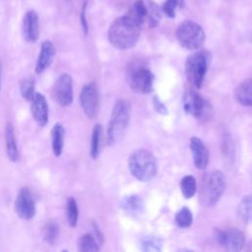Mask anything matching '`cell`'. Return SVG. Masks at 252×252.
<instances>
[{"label": "cell", "mask_w": 252, "mask_h": 252, "mask_svg": "<svg viewBox=\"0 0 252 252\" xmlns=\"http://www.w3.org/2000/svg\"><path fill=\"white\" fill-rule=\"evenodd\" d=\"M141 27L128 15L115 19L107 32L109 42L117 49L132 48L139 40Z\"/></svg>", "instance_id": "6da1fadb"}, {"label": "cell", "mask_w": 252, "mask_h": 252, "mask_svg": "<svg viewBox=\"0 0 252 252\" xmlns=\"http://www.w3.org/2000/svg\"><path fill=\"white\" fill-rule=\"evenodd\" d=\"M128 166L133 176L143 182L152 180L158 173V162L155 156L144 149L135 151L129 157Z\"/></svg>", "instance_id": "7a4b0ae2"}, {"label": "cell", "mask_w": 252, "mask_h": 252, "mask_svg": "<svg viewBox=\"0 0 252 252\" xmlns=\"http://www.w3.org/2000/svg\"><path fill=\"white\" fill-rule=\"evenodd\" d=\"M226 187V178L220 170H211L207 172L201 182L200 200L208 207L219 202Z\"/></svg>", "instance_id": "3957f363"}, {"label": "cell", "mask_w": 252, "mask_h": 252, "mask_svg": "<svg viewBox=\"0 0 252 252\" xmlns=\"http://www.w3.org/2000/svg\"><path fill=\"white\" fill-rule=\"evenodd\" d=\"M126 79L130 88L138 94H148L154 90V74L140 61L129 63Z\"/></svg>", "instance_id": "277c9868"}, {"label": "cell", "mask_w": 252, "mask_h": 252, "mask_svg": "<svg viewBox=\"0 0 252 252\" xmlns=\"http://www.w3.org/2000/svg\"><path fill=\"white\" fill-rule=\"evenodd\" d=\"M130 110L131 106L127 100L120 99L116 101L111 112L107 129L109 144L116 143L124 135L130 120Z\"/></svg>", "instance_id": "5b68a950"}, {"label": "cell", "mask_w": 252, "mask_h": 252, "mask_svg": "<svg viewBox=\"0 0 252 252\" xmlns=\"http://www.w3.org/2000/svg\"><path fill=\"white\" fill-rule=\"evenodd\" d=\"M210 54L207 51H197L186 59L185 74L188 81L196 88H201L209 67Z\"/></svg>", "instance_id": "8992f818"}, {"label": "cell", "mask_w": 252, "mask_h": 252, "mask_svg": "<svg viewBox=\"0 0 252 252\" xmlns=\"http://www.w3.org/2000/svg\"><path fill=\"white\" fill-rule=\"evenodd\" d=\"M176 38L180 45L186 49L200 48L205 41V32L197 23L185 20L176 29Z\"/></svg>", "instance_id": "52a82bcc"}, {"label": "cell", "mask_w": 252, "mask_h": 252, "mask_svg": "<svg viewBox=\"0 0 252 252\" xmlns=\"http://www.w3.org/2000/svg\"><path fill=\"white\" fill-rule=\"evenodd\" d=\"M52 97L60 106H68L73 101V80L67 74H61L52 89Z\"/></svg>", "instance_id": "ba28073f"}, {"label": "cell", "mask_w": 252, "mask_h": 252, "mask_svg": "<svg viewBox=\"0 0 252 252\" xmlns=\"http://www.w3.org/2000/svg\"><path fill=\"white\" fill-rule=\"evenodd\" d=\"M80 104L89 118L96 116L98 111V92L94 82L86 84L80 94Z\"/></svg>", "instance_id": "9c48e42d"}, {"label": "cell", "mask_w": 252, "mask_h": 252, "mask_svg": "<svg viewBox=\"0 0 252 252\" xmlns=\"http://www.w3.org/2000/svg\"><path fill=\"white\" fill-rule=\"evenodd\" d=\"M15 210L17 215L25 220H32L35 215V202L31 190L23 187L16 198Z\"/></svg>", "instance_id": "30bf717a"}, {"label": "cell", "mask_w": 252, "mask_h": 252, "mask_svg": "<svg viewBox=\"0 0 252 252\" xmlns=\"http://www.w3.org/2000/svg\"><path fill=\"white\" fill-rule=\"evenodd\" d=\"M216 237L218 242L229 251L241 250L245 242L244 233L236 227L218 230Z\"/></svg>", "instance_id": "8fae6325"}, {"label": "cell", "mask_w": 252, "mask_h": 252, "mask_svg": "<svg viewBox=\"0 0 252 252\" xmlns=\"http://www.w3.org/2000/svg\"><path fill=\"white\" fill-rule=\"evenodd\" d=\"M184 111L196 118L203 117L208 111L207 101L196 92L190 90L183 95Z\"/></svg>", "instance_id": "7c38bea8"}, {"label": "cell", "mask_w": 252, "mask_h": 252, "mask_svg": "<svg viewBox=\"0 0 252 252\" xmlns=\"http://www.w3.org/2000/svg\"><path fill=\"white\" fill-rule=\"evenodd\" d=\"M22 35L28 42L33 43L39 35V20L35 11H28L22 22Z\"/></svg>", "instance_id": "4fadbf2b"}, {"label": "cell", "mask_w": 252, "mask_h": 252, "mask_svg": "<svg viewBox=\"0 0 252 252\" xmlns=\"http://www.w3.org/2000/svg\"><path fill=\"white\" fill-rule=\"evenodd\" d=\"M31 110L33 119L39 126H44L48 122V104L44 95L40 93H34Z\"/></svg>", "instance_id": "5bb4252c"}, {"label": "cell", "mask_w": 252, "mask_h": 252, "mask_svg": "<svg viewBox=\"0 0 252 252\" xmlns=\"http://www.w3.org/2000/svg\"><path fill=\"white\" fill-rule=\"evenodd\" d=\"M190 150L193 161L198 169H205L209 162V150L203 141L197 137L190 139Z\"/></svg>", "instance_id": "9a60e30c"}, {"label": "cell", "mask_w": 252, "mask_h": 252, "mask_svg": "<svg viewBox=\"0 0 252 252\" xmlns=\"http://www.w3.org/2000/svg\"><path fill=\"white\" fill-rule=\"evenodd\" d=\"M54 56H55V47L53 43L49 40H44L41 43L40 51L36 60L35 73L36 74L43 73L52 63Z\"/></svg>", "instance_id": "2e32d148"}, {"label": "cell", "mask_w": 252, "mask_h": 252, "mask_svg": "<svg viewBox=\"0 0 252 252\" xmlns=\"http://www.w3.org/2000/svg\"><path fill=\"white\" fill-rule=\"evenodd\" d=\"M5 141H6V152L9 159L12 161H17L19 158V151L16 143L14 127L10 122L6 124Z\"/></svg>", "instance_id": "e0dca14e"}, {"label": "cell", "mask_w": 252, "mask_h": 252, "mask_svg": "<svg viewBox=\"0 0 252 252\" xmlns=\"http://www.w3.org/2000/svg\"><path fill=\"white\" fill-rule=\"evenodd\" d=\"M235 99L244 106H252V79L243 81L235 90Z\"/></svg>", "instance_id": "ac0fdd59"}, {"label": "cell", "mask_w": 252, "mask_h": 252, "mask_svg": "<svg viewBox=\"0 0 252 252\" xmlns=\"http://www.w3.org/2000/svg\"><path fill=\"white\" fill-rule=\"evenodd\" d=\"M65 129L62 124L56 123L51 129V145L55 157H60L64 146Z\"/></svg>", "instance_id": "d6986e66"}, {"label": "cell", "mask_w": 252, "mask_h": 252, "mask_svg": "<svg viewBox=\"0 0 252 252\" xmlns=\"http://www.w3.org/2000/svg\"><path fill=\"white\" fill-rule=\"evenodd\" d=\"M122 209L132 216H138L144 212V202L137 195H130L123 198L121 202Z\"/></svg>", "instance_id": "ffe728a7"}, {"label": "cell", "mask_w": 252, "mask_h": 252, "mask_svg": "<svg viewBox=\"0 0 252 252\" xmlns=\"http://www.w3.org/2000/svg\"><path fill=\"white\" fill-rule=\"evenodd\" d=\"M131 19H133L140 27L146 25L147 19V5L146 2L143 0H137L134 2L133 6L129 10L127 14Z\"/></svg>", "instance_id": "44dd1931"}, {"label": "cell", "mask_w": 252, "mask_h": 252, "mask_svg": "<svg viewBox=\"0 0 252 252\" xmlns=\"http://www.w3.org/2000/svg\"><path fill=\"white\" fill-rule=\"evenodd\" d=\"M147 5V19L146 25L149 28H156L161 18V9L153 1L148 0L146 2Z\"/></svg>", "instance_id": "7402d4cb"}, {"label": "cell", "mask_w": 252, "mask_h": 252, "mask_svg": "<svg viewBox=\"0 0 252 252\" xmlns=\"http://www.w3.org/2000/svg\"><path fill=\"white\" fill-rule=\"evenodd\" d=\"M102 126L100 124H95L93 133H92V140H91V157L93 158H96L99 155L100 148H101V141H102Z\"/></svg>", "instance_id": "603a6c76"}, {"label": "cell", "mask_w": 252, "mask_h": 252, "mask_svg": "<svg viewBox=\"0 0 252 252\" xmlns=\"http://www.w3.org/2000/svg\"><path fill=\"white\" fill-rule=\"evenodd\" d=\"M239 217L246 222L252 221V195L245 196L238 205Z\"/></svg>", "instance_id": "cb8c5ba5"}, {"label": "cell", "mask_w": 252, "mask_h": 252, "mask_svg": "<svg viewBox=\"0 0 252 252\" xmlns=\"http://www.w3.org/2000/svg\"><path fill=\"white\" fill-rule=\"evenodd\" d=\"M180 189L186 199L193 197L197 190V182L195 177L192 175L184 176L180 181Z\"/></svg>", "instance_id": "d4e9b609"}, {"label": "cell", "mask_w": 252, "mask_h": 252, "mask_svg": "<svg viewBox=\"0 0 252 252\" xmlns=\"http://www.w3.org/2000/svg\"><path fill=\"white\" fill-rule=\"evenodd\" d=\"M58 235H59L58 223L54 220H49L43 227V232H42L43 240L46 243L52 245L56 241Z\"/></svg>", "instance_id": "484cf974"}, {"label": "cell", "mask_w": 252, "mask_h": 252, "mask_svg": "<svg viewBox=\"0 0 252 252\" xmlns=\"http://www.w3.org/2000/svg\"><path fill=\"white\" fill-rule=\"evenodd\" d=\"M174 220L177 226L181 228H187L191 226L193 222L192 212L187 207H183L176 213Z\"/></svg>", "instance_id": "4316f807"}, {"label": "cell", "mask_w": 252, "mask_h": 252, "mask_svg": "<svg viewBox=\"0 0 252 252\" xmlns=\"http://www.w3.org/2000/svg\"><path fill=\"white\" fill-rule=\"evenodd\" d=\"M66 216L68 223L71 227H75L78 222L79 218V210L77 206V202L73 197H70L67 200L66 204Z\"/></svg>", "instance_id": "83f0119b"}, {"label": "cell", "mask_w": 252, "mask_h": 252, "mask_svg": "<svg viewBox=\"0 0 252 252\" xmlns=\"http://www.w3.org/2000/svg\"><path fill=\"white\" fill-rule=\"evenodd\" d=\"M79 250L83 252H96L99 250L98 244L91 233H86L79 239Z\"/></svg>", "instance_id": "f1b7e54d"}, {"label": "cell", "mask_w": 252, "mask_h": 252, "mask_svg": "<svg viewBox=\"0 0 252 252\" xmlns=\"http://www.w3.org/2000/svg\"><path fill=\"white\" fill-rule=\"evenodd\" d=\"M20 92L24 98L32 100L34 95V80L32 78H26L20 82Z\"/></svg>", "instance_id": "f546056e"}, {"label": "cell", "mask_w": 252, "mask_h": 252, "mask_svg": "<svg viewBox=\"0 0 252 252\" xmlns=\"http://www.w3.org/2000/svg\"><path fill=\"white\" fill-rule=\"evenodd\" d=\"M183 3V0H165L161 6V12H163L168 18H174L176 9Z\"/></svg>", "instance_id": "4dcf8cb0"}, {"label": "cell", "mask_w": 252, "mask_h": 252, "mask_svg": "<svg viewBox=\"0 0 252 252\" xmlns=\"http://www.w3.org/2000/svg\"><path fill=\"white\" fill-rule=\"evenodd\" d=\"M161 242L158 238L154 236H147L142 241V249L145 251H159Z\"/></svg>", "instance_id": "1f68e13d"}, {"label": "cell", "mask_w": 252, "mask_h": 252, "mask_svg": "<svg viewBox=\"0 0 252 252\" xmlns=\"http://www.w3.org/2000/svg\"><path fill=\"white\" fill-rule=\"evenodd\" d=\"M86 9H87V2L84 3L83 7H82V11H81V24H82V28L84 31L85 34H88V31H89V27H88V22H87V17H86Z\"/></svg>", "instance_id": "d6a6232c"}, {"label": "cell", "mask_w": 252, "mask_h": 252, "mask_svg": "<svg viewBox=\"0 0 252 252\" xmlns=\"http://www.w3.org/2000/svg\"><path fill=\"white\" fill-rule=\"evenodd\" d=\"M154 105H155V108L158 112H159V113H166L167 112L166 107L163 105V103L157 96L154 98Z\"/></svg>", "instance_id": "836d02e7"}, {"label": "cell", "mask_w": 252, "mask_h": 252, "mask_svg": "<svg viewBox=\"0 0 252 252\" xmlns=\"http://www.w3.org/2000/svg\"><path fill=\"white\" fill-rule=\"evenodd\" d=\"M0 90H1V61H0Z\"/></svg>", "instance_id": "e575fe53"}]
</instances>
